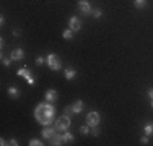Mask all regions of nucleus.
Listing matches in <instances>:
<instances>
[{
	"mask_svg": "<svg viewBox=\"0 0 153 146\" xmlns=\"http://www.w3.org/2000/svg\"><path fill=\"white\" fill-rule=\"evenodd\" d=\"M10 57L13 58V62L23 60V57H25V52H23V49H15L12 54H10Z\"/></svg>",
	"mask_w": 153,
	"mask_h": 146,
	"instance_id": "1a4fd4ad",
	"label": "nucleus"
},
{
	"mask_svg": "<svg viewBox=\"0 0 153 146\" xmlns=\"http://www.w3.org/2000/svg\"><path fill=\"white\" fill-rule=\"evenodd\" d=\"M78 10L82 12L83 15H90V13H93V8H91V5H90L86 0H80L78 2Z\"/></svg>",
	"mask_w": 153,
	"mask_h": 146,
	"instance_id": "423d86ee",
	"label": "nucleus"
},
{
	"mask_svg": "<svg viewBox=\"0 0 153 146\" xmlns=\"http://www.w3.org/2000/svg\"><path fill=\"white\" fill-rule=\"evenodd\" d=\"M42 143H41V141H39V140H36V138H33V140L30 141V146H41Z\"/></svg>",
	"mask_w": 153,
	"mask_h": 146,
	"instance_id": "412c9836",
	"label": "nucleus"
},
{
	"mask_svg": "<svg viewBox=\"0 0 153 146\" xmlns=\"http://www.w3.org/2000/svg\"><path fill=\"white\" fill-rule=\"evenodd\" d=\"M44 62H46V58H42V57H38V58H36V63H38V65H42Z\"/></svg>",
	"mask_w": 153,
	"mask_h": 146,
	"instance_id": "b1692460",
	"label": "nucleus"
},
{
	"mask_svg": "<svg viewBox=\"0 0 153 146\" xmlns=\"http://www.w3.org/2000/svg\"><path fill=\"white\" fill-rule=\"evenodd\" d=\"M91 15H93L94 18H101V16H103V12H101V8H94Z\"/></svg>",
	"mask_w": 153,
	"mask_h": 146,
	"instance_id": "aec40b11",
	"label": "nucleus"
},
{
	"mask_svg": "<svg viewBox=\"0 0 153 146\" xmlns=\"http://www.w3.org/2000/svg\"><path fill=\"white\" fill-rule=\"evenodd\" d=\"M8 94H10L12 97H18V96H20V93H18V89H16L15 86H10V88H8Z\"/></svg>",
	"mask_w": 153,
	"mask_h": 146,
	"instance_id": "dca6fc26",
	"label": "nucleus"
},
{
	"mask_svg": "<svg viewBox=\"0 0 153 146\" xmlns=\"http://www.w3.org/2000/svg\"><path fill=\"white\" fill-rule=\"evenodd\" d=\"M76 76V72L72 70V68H65V78L67 80H74Z\"/></svg>",
	"mask_w": 153,
	"mask_h": 146,
	"instance_id": "ddd939ff",
	"label": "nucleus"
},
{
	"mask_svg": "<svg viewBox=\"0 0 153 146\" xmlns=\"http://www.w3.org/2000/svg\"><path fill=\"white\" fill-rule=\"evenodd\" d=\"M68 26H70L72 31L76 32V31H80V29H82V21H80L76 16H72L70 21H68Z\"/></svg>",
	"mask_w": 153,
	"mask_h": 146,
	"instance_id": "0eeeda50",
	"label": "nucleus"
},
{
	"mask_svg": "<svg viewBox=\"0 0 153 146\" xmlns=\"http://www.w3.org/2000/svg\"><path fill=\"white\" fill-rule=\"evenodd\" d=\"M54 115H56V109H54L52 102H41V104H38L34 109L36 122L41 123L42 127L51 125V123L54 122Z\"/></svg>",
	"mask_w": 153,
	"mask_h": 146,
	"instance_id": "f257e3e1",
	"label": "nucleus"
},
{
	"mask_svg": "<svg viewBox=\"0 0 153 146\" xmlns=\"http://www.w3.org/2000/svg\"><path fill=\"white\" fill-rule=\"evenodd\" d=\"M143 131L147 136H150V135H153V123H147V125L143 127Z\"/></svg>",
	"mask_w": 153,
	"mask_h": 146,
	"instance_id": "2eb2a0df",
	"label": "nucleus"
},
{
	"mask_svg": "<svg viewBox=\"0 0 153 146\" xmlns=\"http://www.w3.org/2000/svg\"><path fill=\"white\" fill-rule=\"evenodd\" d=\"M148 96H150L152 99H153V89H148Z\"/></svg>",
	"mask_w": 153,
	"mask_h": 146,
	"instance_id": "cd10ccee",
	"label": "nucleus"
},
{
	"mask_svg": "<svg viewBox=\"0 0 153 146\" xmlns=\"http://www.w3.org/2000/svg\"><path fill=\"white\" fill-rule=\"evenodd\" d=\"M134 3H135L137 8H143V7L147 5V0H134Z\"/></svg>",
	"mask_w": 153,
	"mask_h": 146,
	"instance_id": "a211bd4d",
	"label": "nucleus"
},
{
	"mask_svg": "<svg viewBox=\"0 0 153 146\" xmlns=\"http://www.w3.org/2000/svg\"><path fill=\"white\" fill-rule=\"evenodd\" d=\"M2 62H3V65H5V67H8V65L13 62V58H12V57H10V58H5V57H3V58H2Z\"/></svg>",
	"mask_w": 153,
	"mask_h": 146,
	"instance_id": "4be33fe9",
	"label": "nucleus"
},
{
	"mask_svg": "<svg viewBox=\"0 0 153 146\" xmlns=\"http://www.w3.org/2000/svg\"><path fill=\"white\" fill-rule=\"evenodd\" d=\"M91 135H93V136H98V135H100V130H98L96 127H93V130H91Z\"/></svg>",
	"mask_w": 153,
	"mask_h": 146,
	"instance_id": "393cba45",
	"label": "nucleus"
},
{
	"mask_svg": "<svg viewBox=\"0 0 153 146\" xmlns=\"http://www.w3.org/2000/svg\"><path fill=\"white\" fill-rule=\"evenodd\" d=\"M142 145H148V136H147V135H145V136H142Z\"/></svg>",
	"mask_w": 153,
	"mask_h": 146,
	"instance_id": "a878e982",
	"label": "nucleus"
},
{
	"mask_svg": "<svg viewBox=\"0 0 153 146\" xmlns=\"http://www.w3.org/2000/svg\"><path fill=\"white\" fill-rule=\"evenodd\" d=\"M62 36H64V39H72V36H74V31L68 28V29H65V31L62 32Z\"/></svg>",
	"mask_w": 153,
	"mask_h": 146,
	"instance_id": "f3484780",
	"label": "nucleus"
},
{
	"mask_svg": "<svg viewBox=\"0 0 153 146\" xmlns=\"http://www.w3.org/2000/svg\"><path fill=\"white\" fill-rule=\"evenodd\" d=\"M18 76H23L25 80H26L28 81V85H36V80H34V76L31 75V72L28 70V68H20V70H18Z\"/></svg>",
	"mask_w": 153,
	"mask_h": 146,
	"instance_id": "39448f33",
	"label": "nucleus"
},
{
	"mask_svg": "<svg viewBox=\"0 0 153 146\" xmlns=\"http://www.w3.org/2000/svg\"><path fill=\"white\" fill-rule=\"evenodd\" d=\"M88 127H90V125H83L82 128H80V133H82V135H88V133H91V130H90Z\"/></svg>",
	"mask_w": 153,
	"mask_h": 146,
	"instance_id": "6ab92c4d",
	"label": "nucleus"
},
{
	"mask_svg": "<svg viewBox=\"0 0 153 146\" xmlns=\"http://www.w3.org/2000/svg\"><path fill=\"white\" fill-rule=\"evenodd\" d=\"M56 127H51V125H46L44 127V130H42V138H46V140H51V138L54 136V135H56Z\"/></svg>",
	"mask_w": 153,
	"mask_h": 146,
	"instance_id": "6e6552de",
	"label": "nucleus"
},
{
	"mask_svg": "<svg viewBox=\"0 0 153 146\" xmlns=\"http://www.w3.org/2000/svg\"><path fill=\"white\" fill-rule=\"evenodd\" d=\"M10 145H12V146H16V145H18V141L15 140V138H12V140H10Z\"/></svg>",
	"mask_w": 153,
	"mask_h": 146,
	"instance_id": "bb28decb",
	"label": "nucleus"
},
{
	"mask_svg": "<svg viewBox=\"0 0 153 146\" xmlns=\"http://www.w3.org/2000/svg\"><path fill=\"white\" fill-rule=\"evenodd\" d=\"M152 107H153V99H152Z\"/></svg>",
	"mask_w": 153,
	"mask_h": 146,
	"instance_id": "c85d7f7f",
	"label": "nucleus"
},
{
	"mask_svg": "<svg viewBox=\"0 0 153 146\" xmlns=\"http://www.w3.org/2000/svg\"><path fill=\"white\" fill-rule=\"evenodd\" d=\"M62 135H64V143H70V141H74V135H72L70 131L65 130Z\"/></svg>",
	"mask_w": 153,
	"mask_h": 146,
	"instance_id": "4468645a",
	"label": "nucleus"
},
{
	"mask_svg": "<svg viewBox=\"0 0 153 146\" xmlns=\"http://www.w3.org/2000/svg\"><path fill=\"white\" fill-rule=\"evenodd\" d=\"M44 96H46V101H47V102H56V101H57V93H56V89H47Z\"/></svg>",
	"mask_w": 153,
	"mask_h": 146,
	"instance_id": "9d476101",
	"label": "nucleus"
},
{
	"mask_svg": "<svg viewBox=\"0 0 153 146\" xmlns=\"http://www.w3.org/2000/svg\"><path fill=\"white\" fill-rule=\"evenodd\" d=\"M72 109H74V114H80V112L83 111V101L78 99L74 102V105H72Z\"/></svg>",
	"mask_w": 153,
	"mask_h": 146,
	"instance_id": "9b49d317",
	"label": "nucleus"
},
{
	"mask_svg": "<svg viewBox=\"0 0 153 146\" xmlns=\"http://www.w3.org/2000/svg\"><path fill=\"white\" fill-rule=\"evenodd\" d=\"M46 63H47V67L54 72H57L62 68V62H60L59 55H56V54H49V55L46 57Z\"/></svg>",
	"mask_w": 153,
	"mask_h": 146,
	"instance_id": "f03ea898",
	"label": "nucleus"
},
{
	"mask_svg": "<svg viewBox=\"0 0 153 146\" xmlns=\"http://www.w3.org/2000/svg\"><path fill=\"white\" fill-rule=\"evenodd\" d=\"M51 140H52V145H54V146H59V145H62V143H64V135H59V133H56L52 138H51Z\"/></svg>",
	"mask_w": 153,
	"mask_h": 146,
	"instance_id": "f8f14e48",
	"label": "nucleus"
},
{
	"mask_svg": "<svg viewBox=\"0 0 153 146\" xmlns=\"http://www.w3.org/2000/svg\"><path fill=\"white\" fill-rule=\"evenodd\" d=\"M64 114H67V115H72V114H74V109H72L70 105H68V107H65V109H64Z\"/></svg>",
	"mask_w": 153,
	"mask_h": 146,
	"instance_id": "5701e85b",
	"label": "nucleus"
},
{
	"mask_svg": "<svg viewBox=\"0 0 153 146\" xmlns=\"http://www.w3.org/2000/svg\"><path fill=\"white\" fill-rule=\"evenodd\" d=\"M100 122H101V117H100V114H98L96 111L88 112V115H86V123H88L90 127H98Z\"/></svg>",
	"mask_w": 153,
	"mask_h": 146,
	"instance_id": "20e7f679",
	"label": "nucleus"
},
{
	"mask_svg": "<svg viewBox=\"0 0 153 146\" xmlns=\"http://www.w3.org/2000/svg\"><path fill=\"white\" fill-rule=\"evenodd\" d=\"M54 127H56L57 131H62V133H64V131L70 127V115L64 114L62 117H59V119L56 120V123H54Z\"/></svg>",
	"mask_w": 153,
	"mask_h": 146,
	"instance_id": "7ed1b4c3",
	"label": "nucleus"
}]
</instances>
